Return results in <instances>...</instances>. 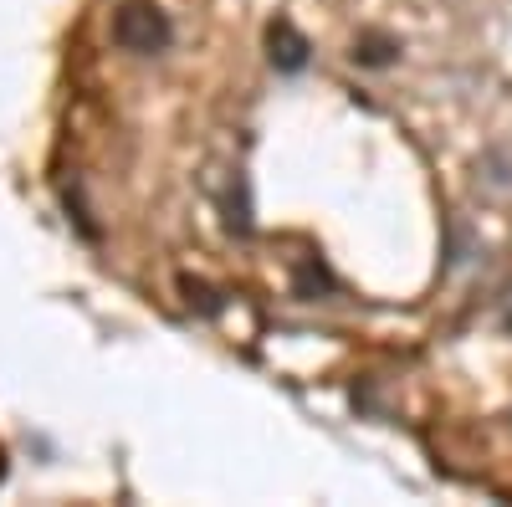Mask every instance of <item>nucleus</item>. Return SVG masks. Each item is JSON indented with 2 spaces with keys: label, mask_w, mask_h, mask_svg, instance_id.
<instances>
[{
  "label": "nucleus",
  "mask_w": 512,
  "mask_h": 507,
  "mask_svg": "<svg viewBox=\"0 0 512 507\" xmlns=\"http://www.w3.org/2000/svg\"><path fill=\"white\" fill-rule=\"evenodd\" d=\"M267 52H272V67H277V72H303V67H308V36L292 31L287 21H277V26L267 31Z\"/></svg>",
  "instance_id": "obj_2"
},
{
  "label": "nucleus",
  "mask_w": 512,
  "mask_h": 507,
  "mask_svg": "<svg viewBox=\"0 0 512 507\" xmlns=\"http://www.w3.org/2000/svg\"><path fill=\"white\" fill-rule=\"evenodd\" d=\"M113 41L134 57H154L169 47V16L154 6V0H128V6L113 16Z\"/></svg>",
  "instance_id": "obj_1"
},
{
  "label": "nucleus",
  "mask_w": 512,
  "mask_h": 507,
  "mask_svg": "<svg viewBox=\"0 0 512 507\" xmlns=\"http://www.w3.org/2000/svg\"><path fill=\"white\" fill-rule=\"evenodd\" d=\"M507 328H512V303H507Z\"/></svg>",
  "instance_id": "obj_4"
},
{
  "label": "nucleus",
  "mask_w": 512,
  "mask_h": 507,
  "mask_svg": "<svg viewBox=\"0 0 512 507\" xmlns=\"http://www.w3.org/2000/svg\"><path fill=\"white\" fill-rule=\"evenodd\" d=\"M395 52H400V47H395L384 31H364V36L354 41V62H359V67H390Z\"/></svg>",
  "instance_id": "obj_3"
}]
</instances>
